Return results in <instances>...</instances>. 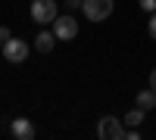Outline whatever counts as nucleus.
Wrapping results in <instances>:
<instances>
[{
  "label": "nucleus",
  "mask_w": 156,
  "mask_h": 140,
  "mask_svg": "<svg viewBox=\"0 0 156 140\" xmlns=\"http://www.w3.org/2000/svg\"><path fill=\"white\" fill-rule=\"evenodd\" d=\"M147 31H150V37L156 41V12H150V22H147Z\"/></svg>",
  "instance_id": "9b49d317"
},
{
  "label": "nucleus",
  "mask_w": 156,
  "mask_h": 140,
  "mask_svg": "<svg viewBox=\"0 0 156 140\" xmlns=\"http://www.w3.org/2000/svg\"><path fill=\"white\" fill-rule=\"evenodd\" d=\"M137 106L144 109V112L156 109V90H153V87H147V90H140V94H137Z\"/></svg>",
  "instance_id": "6e6552de"
},
{
  "label": "nucleus",
  "mask_w": 156,
  "mask_h": 140,
  "mask_svg": "<svg viewBox=\"0 0 156 140\" xmlns=\"http://www.w3.org/2000/svg\"><path fill=\"white\" fill-rule=\"evenodd\" d=\"M0 53H3V41H0Z\"/></svg>",
  "instance_id": "2eb2a0df"
},
{
  "label": "nucleus",
  "mask_w": 156,
  "mask_h": 140,
  "mask_svg": "<svg viewBox=\"0 0 156 140\" xmlns=\"http://www.w3.org/2000/svg\"><path fill=\"white\" fill-rule=\"evenodd\" d=\"M112 0H81V12L90 19V22H103L112 16Z\"/></svg>",
  "instance_id": "f03ea898"
},
{
  "label": "nucleus",
  "mask_w": 156,
  "mask_h": 140,
  "mask_svg": "<svg viewBox=\"0 0 156 140\" xmlns=\"http://www.w3.org/2000/svg\"><path fill=\"white\" fill-rule=\"evenodd\" d=\"M53 34H56V41H72V37H78V19L56 16L53 19Z\"/></svg>",
  "instance_id": "39448f33"
},
{
  "label": "nucleus",
  "mask_w": 156,
  "mask_h": 140,
  "mask_svg": "<svg viewBox=\"0 0 156 140\" xmlns=\"http://www.w3.org/2000/svg\"><path fill=\"white\" fill-rule=\"evenodd\" d=\"M137 3H140L144 12H156V0H137Z\"/></svg>",
  "instance_id": "9d476101"
},
{
  "label": "nucleus",
  "mask_w": 156,
  "mask_h": 140,
  "mask_svg": "<svg viewBox=\"0 0 156 140\" xmlns=\"http://www.w3.org/2000/svg\"><path fill=\"white\" fill-rule=\"evenodd\" d=\"M53 44H56V34H53V31H37V41H34L37 53H50Z\"/></svg>",
  "instance_id": "0eeeda50"
},
{
  "label": "nucleus",
  "mask_w": 156,
  "mask_h": 140,
  "mask_svg": "<svg viewBox=\"0 0 156 140\" xmlns=\"http://www.w3.org/2000/svg\"><path fill=\"white\" fill-rule=\"evenodd\" d=\"M31 53V47L22 41V37H9V41H3V56L6 62H25Z\"/></svg>",
  "instance_id": "20e7f679"
},
{
  "label": "nucleus",
  "mask_w": 156,
  "mask_h": 140,
  "mask_svg": "<svg viewBox=\"0 0 156 140\" xmlns=\"http://www.w3.org/2000/svg\"><path fill=\"white\" fill-rule=\"evenodd\" d=\"M59 16V6H56V0H31V19L37 25H47V22H53Z\"/></svg>",
  "instance_id": "7ed1b4c3"
},
{
  "label": "nucleus",
  "mask_w": 156,
  "mask_h": 140,
  "mask_svg": "<svg viewBox=\"0 0 156 140\" xmlns=\"http://www.w3.org/2000/svg\"><path fill=\"white\" fill-rule=\"evenodd\" d=\"M9 37H12V34H9V28H0V41H9Z\"/></svg>",
  "instance_id": "ddd939ff"
},
{
  "label": "nucleus",
  "mask_w": 156,
  "mask_h": 140,
  "mask_svg": "<svg viewBox=\"0 0 156 140\" xmlns=\"http://www.w3.org/2000/svg\"><path fill=\"white\" fill-rule=\"evenodd\" d=\"M81 6V0H66V9H78Z\"/></svg>",
  "instance_id": "f8f14e48"
},
{
  "label": "nucleus",
  "mask_w": 156,
  "mask_h": 140,
  "mask_svg": "<svg viewBox=\"0 0 156 140\" xmlns=\"http://www.w3.org/2000/svg\"><path fill=\"white\" fill-rule=\"evenodd\" d=\"M9 131H12V137H19V140H34V134H37L28 118H12L9 121Z\"/></svg>",
  "instance_id": "423d86ee"
},
{
  "label": "nucleus",
  "mask_w": 156,
  "mask_h": 140,
  "mask_svg": "<svg viewBox=\"0 0 156 140\" xmlns=\"http://www.w3.org/2000/svg\"><path fill=\"white\" fill-rule=\"evenodd\" d=\"M125 134H128V128L115 115H106L97 121V137H103V140H125Z\"/></svg>",
  "instance_id": "f257e3e1"
},
{
  "label": "nucleus",
  "mask_w": 156,
  "mask_h": 140,
  "mask_svg": "<svg viewBox=\"0 0 156 140\" xmlns=\"http://www.w3.org/2000/svg\"><path fill=\"white\" fill-rule=\"evenodd\" d=\"M150 87H153V90H156V69L150 72Z\"/></svg>",
  "instance_id": "4468645a"
},
{
  "label": "nucleus",
  "mask_w": 156,
  "mask_h": 140,
  "mask_svg": "<svg viewBox=\"0 0 156 140\" xmlns=\"http://www.w3.org/2000/svg\"><path fill=\"white\" fill-rule=\"evenodd\" d=\"M122 121L128 125V128H140V121H144V109H140V106H134V109L128 112V115H125Z\"/></svg>",
  "instance_id": "1a4fd4ad"
}]
</instances>
